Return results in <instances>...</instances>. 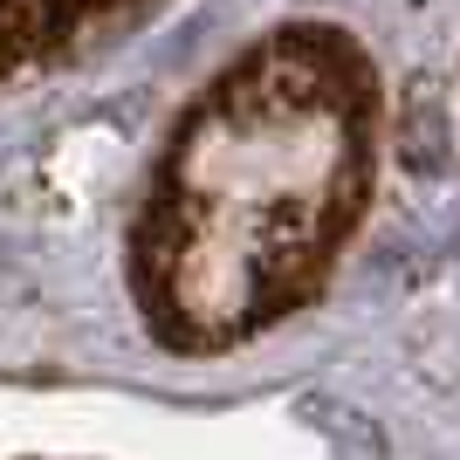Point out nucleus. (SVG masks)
Masks as SVG:
<instances>
[{
  "mask_svg": "<svg viewBox=\"0 0 460 460\" xmlns=\"http://www.w3.org/2000/svg\"><path fill=\"white\" fill-rule=\"evenodd\" d=\"M365 186V96L316 49L254 62L192 124L145 227V303L172 344H234L323 275Z\"/></svg>",
  "mask_w": 460,
  "mask_h": 460,
  "instance_id": "f257e3e1",
  "label": "nucleus"
}]
</instances>
